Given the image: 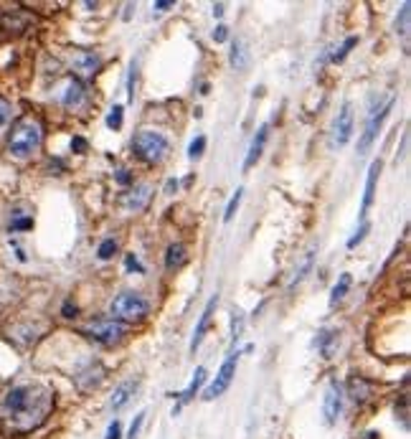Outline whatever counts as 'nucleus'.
I'll use <instances>...</instances> for the list:
<instances>
[{
	"mask_svg": "<svg viewBox=\"0 0 411 439\" xmlns=\"http://www.w3.org/2000/svg\"><path fill=\"white\" fill-rule=\"evenodd\" d=\"M51 412V393L43 386H13L3 399V417L13 432H31Z\"/></svg>",
	"mask_w": 411,
	"mask_h": 439,
	"instance_id": "nucleus-1",
	"label": "nucleus"
},
{
	"mask_svg": "<svg viewBox=\"0 0 411 439\" xmlns=\"http://www.w3.org/2000/svg\"><path fill=\"white\" fill-rule=\"evenodd\" d=\"M41 145V125L31 117H23L8 135V153L13 158H28Z\"/></svg>",
	"mask_w": 411,
	"mask_h": 439,
	"instance_id": "nucleus-2",
	"label": "nucleus"
},
{
	"mask_svg": "<svg viewBox=\"0 0 411 439\" xmlns=\"http://www.w3.org/2000/svg\"><path fill=\"white\" fill-rule=\"evenodd\" d=\"M133 150L145 160V163H160V160H166V155L170 153V145H168V140L160 133L142 130V133L135 135Z\"/></svg>",
	"mask_w": 411,
	"mask_h": 439,
	"instance_id": "nucleus-3",
	"label": "nucleus"
},
{
	"mask_svg": "<svg viewBox=\"0 0 411 439\" xmlns=\"http://www.w3.org/2000/svg\"><path fill=\"white\" fill-rule=\"evenodd\" d=\"M147 302L145 297H140L137 292H122L112 299L109 305V313L114 315V320L120 323H137V320H145L147 315Z\"/></svg>",
	"mask_w": 411,
	"mask_h": 439,
	"instance_id": "nucleus-4",
	"label": "nucleus"
},
{
	"mask_svg": "<svg viewBox=\"0 0 411 439\" xmlns=\"http://www.w3.org/2000/svg\"><path fill=\"white\" fill-rule=\"evenodd\" d=\"M236 363H239V351H231L229 356H226L224 363H221V368H219V373H216V379H213V384L203 391V399H206V401L219 399L221 393H224L226 389L231 386L234 376H236Z\"/></svg>",
	"mask_w": 411,
	"mask_h": 439,
	"instance_id": "nucleus-5",
	"label": "nucleus"
},
{
	"mask_svg": "<svg viewBox=\"0 0 411 439\" xmlns=\"http://www.w3.org/2000/svg\"><path fill=\"white\" fill-rule=\"evenodd\" d=\"M125 330H127L125 323H120V320H94V323H89V325L84 327V333L89 335V338L100 340L105 346H112V343L122 340Z\"/></svg>",
	"mask_w": 411,
	"mask_h": 439,
	"instance_id": "nucleus-6",
	"label": "nucleus"
},
{
	"mask_svg": "<svg viewBox=\"0 0 411 439\" xmlns=\"http://www.w3.org/2000/svg\"><path fill=\"white\" fill-rule=\"evenodd\" d=\"M391 107H393V97L389 102H386V104H381L378 109H373V112L368 114V122H365V133H363V137H361V142H358V150H361V153H365V150L371 147V142L376 140L378 130H381L384 120L389 117Z\"/></svg>",
	"mask_w": 411,
	"mask_h": 439,
	"instance_id": "nucleus-7",
	"label": "nucleus"
},
{
	"mask_svg": "<svg viewBox=\"0 0 411 439\" xmlns=\"http://www.w3.org/2000/svg\"><path fill=\"white\" fill-rule=\"evenodd\" d=\"M351 135H353V104L345 102L343 109L335 117V125H332V145L343 147L345 142L351 140Z\"/></svg>",
	"mask_w": 411,
	"mask_h": 439,
	"instance_id": "nucleus-8",
	"label": "nucleus"
},
{
	"mask_svg": "<svg viewBox=\"0 0 411 439\" xmlns=\"http://www.w3.org/2000/svg\"><path fill=\"white\" fill-rule=\"evenodd\" d=\"M343 412V389L332 381L330 386L325 389V399H323V414H325L328 424H335Z\"/></svg>",
	"mask_w": 411,
	"mask_h": 439,
	"instance_id": "nucleus-9",
	"label": "nucleus"
},
{
	"mask_svg": "<svg viewBox=\"0 0 411 439\" xmlns=\"http://www.w3.org/2000/svg\"><path fill=\"white\" fill-rule=\"evenodd\" d=\"M72 69L81 76H94V74L100 72V56L92 51H76L72 56Z\"/></svg>",
	"mask_w": 411,
	"mask_h": 439,
	"instance_id": "nucleus-10",
	"label": "nucleus"
},
{
	"mask_svg": "<svg viewBox=\"0 0 411 439\" xmlns=\"http://www.w3.org/2000/svg\"><path fill=\"white\" fill-rule=\"evenodd\" d=\"M378 173H381V160H373L371 168H368V178H365V196H363V206H361V219L365 221V213L371 208L373 198H376V183Z\"/></svg>",
	"mask_w": 411,
	"mask_h": 439,
	"instance_id": "nucleus-11",
	"label": "nucleus"
},
{
	"mask_svg": "<svg viewBox=\"0 0 411 439\" xmlns=\"http://www.w3.org/2000/svg\"><path fill=\"white\" fill-rule=\"evenodd\" d=\"M216 305H219V295H213V297L208 299L206 310L201 313L198 327H196V333H193V340H191V351H196V348L203 343V335H206V330H208V325H211V315H213V310H216Z\"/></svg>",
	"mask_w": 411,
	"mask_h": 439,
	"instance_id": "nucleus-12",
	"label": "nucleus"
},
{
	"mask_svg": "<svg viewBox=\"0 0 411 439\" xmlns=\"http://www.w3.org/2000/svg\"><path fill=\"white\" fill-rule=\"evenodd\" d=\"M267 135H269V125H262L257 130V135H254L252 145H249V153H246V160H244V170L254 168V163H257V160L262 158V150H264Z\"/></svg>",
	"mask_w": 411,
	"mask_h": 439,
	"instance_id": "nucleus-13",
	"label": "nucleus"
},
{
	"mask_svg": "<svg viewBox=\"0 0 411 439\" xmlns=\"http://www.w3.org/2000/svg\"><path fill=\"white\" fill-rule=\"evenodd\" d=\"M203 381H206V368L201 366V368H196V373H193V381L191 384H188V389L183 393H180V404L175 406V409H173V417H175V414L180 412V409H183V406L188 404V401L193 399V396H196V393H198V389L203 386Z\"/></svg>",
	"mask_w": 411,
	"mask_h": 439,
	"instance_id": "nucleus-14",
	"label": "nucleus"
},
{
	"mask_svg": "<svg viewBox=\"0 0 411 439\" xmlns=\"http://www.w3.org/2000/svg\"><path fill=\"white\" fill-rule=\"evenodd\" d=\"M137 381H125V384H120V386L114 389V393H112V399H109V406H112L114 412L117 409H122V406L127 404V401L133 399L135 396V391H137Z\"/></svg>",
	"mask_w": 411,
	"mask_h": 439,
	"instance_id": "nucleus-15",
	"label": "nucleus"
},
{
	"mask_svg": "<svg viewBox=\"0 0 411 439\" xmlns=\"http://www.w3.org/2000/svg\"><path fill=\"white\" fill-rule=\"evenodd\" d=\"M348 396H351L356 404H363V401L371 396V384H368L363 376H351V381H348Z\"/></svg>",
	"mask_w": 411,
	"mask_h": 439,
	"instance_id": "nucleus-16",
	"label": "nucleus"
},
{
	"mask_svg": "<svg viewBox=\"0 0 411 439\" xmlns=\"http://www.w3.org/2000/svg\"><path fill=\"white\" fill-rule=\"evenodd\" d=\"M150 191H153L150 186H137L135 191L127 194L125 206L130 208V211H142V208L147 206V201H150Z\"/></svg>",
	"mask_w": 411,
	"mask_h": 439,
	"instance_id": "nucleus-17",
	"label": "nucleus"
},
{
	"mask_svg": "<svg viewBox=\"0 0 411 439\" xmlns=\"http://www.w3.org/2000/svg\"><path fill=\"white\" fill-rule=\"evenodd\" d=\"M84 102V87H81L79 81H69L67 92L61 94V104L74 109V107H79Z\"/></svg>",
	"mask_w": 411,
	"mask_h": 439,
	"instance_id": "nucleus-18",
	"label": "nucleus"
},
{
	"mask_svg": "<svg viewBox=\"0 0 411 439\" xmlns=\"http://www.w3.org/2000/svg\"><path fill=\"white\" fill-rule=\"evenodd\" d=\"M186 264V246L183 244H170L166 252V266L168 269H178Z\"/></svg>",
	"mask_w": 411,
	"mask_h": 439,
	"instance_id": "nucleus-19",
	"label": "nucleus"
},
{
	"mask_svg": "<svg viewBox=\"0 0 411 439\" xmlns=\"http://www.w3.org/2000/svg\"><path fill=\"white\" fill-rule=\"evenodd\" d=\"M351 274L345 272V274H340V280L335 282V287H332V292H330V305H338L340 299L348 295V290H351Z\"/></svg>",
	"mask_w": 411,
	"mask_h": 439,
	"instance_id": "nucleus-20",
	"label": "nucleus"
},
{
	"mask_svg": "<svg viewBox=\"0 0 411 439\" xmlns=\"http://www.w3.org/2000/svg\"><path fill=\"white\" fill-rule=\"evenodd\" d=\"M246 64H249V53L244 48V41H236L231 46V67L241 72V69H246Z\"/></svg>",
	"mask_w": 411,
	"mask_h": 439,
	"instance_id": "nucleus-21",
	"label": "nucleus"
},
{
	"mask_svg": "<svg viewBox=\"0 0 411 439\" xmlns=\"http://www.w3.org/2000/svg\"><path fill=\"white\" fill-rule=\"evenodd\" d=\"M409 3H404L401 6V11H398V18H396V34L406 36L409 34Z\"/></svg>",
	"mask_w": 411,
	"mask_h": 439,
	"instance_id": "nucleus-22",
	"label": "nucleus"
},
{
	"mask_svg": "<svg viewBox=\"0 0 411 439\" xmlns=\"http://www.w3.org/2000/svg\"><path fill=\"white\" fill-rule=\"evenodd\" d=\"M312 257H315V252H312V249H310V252L305 254V259H302V264H299V269H297V272H295V280H292V287L297 285V282H302V280H305V274L310 272V266H312Z\"/></svg>",
	"mask_w": 411,
	"mask_h": 439,
	"instance_id": "nucleus-23",
	"label": "nucleus"
},
{
	"mask_svg": "<svg viewBox=\"0 0 411 439\" xmlns=\"http://www.w3.org/2000/svg\"><path fill=\"white\" fill-rule=\"evenodd\" d=\"M122 104H114L112 109H109V117H107V127H112V130H120L122 127Z\"/></svg>",
	"mask_w": 411,
	"mask_h": 439,
	"instance_id": "nucleus-24",
	"label": "nucleus"
},
{
	"mask_svg": "<svg viewBox=\"0 0 411 439\" xmlns=\"http://www.w3.org/2000/svg\"><path fill=\"white\" fill-rule=\"evenodd\" d=\"M356 43H358V36H348V39H345V43H343V46H340L338 51L332 53V61H343L345 56H348V51H351V48L356 46Z\"/></svg>",
	"mask_w": 411,
	"mask_h": 439,
	"instance_id": "nucleus-25",
	"label": "nucleus"
},
{
	"mask_svg": "<svg viewBox=\"0 0 411 439\" xmlns=\"http://www.w3.org/2000/svg\"><path fill=\"white\" fill-rule=\"evenodd\" d=\"M241 196H244V191H241V188L231 196V201H229V206H226L224 221H231V219H234V213H236V208H239V203H241Z\"/></svg>",
	"mask_w": 411,
	"mask_h": 439,
	"instance_id": "nucleus-26",
	"label": "nucleus"
},
{
	"mask_svg": "<svg viewBox=\"0 0 411 439\" xmlns=\"http://www.w3.org/2000/svg\"><path fill=\"white\" fill-rule=\"evenodd\" d=\"M114 252H117V241H114V239H105L100 244V252H97V254H100V259H109Z\"/></svg>",
	"mask_w": 411,
	"mask_h": 439,
	"instance_id": "nucleus-27",
	"label": "nucleus"
},
{
	"mask_svg": "<svg viewBox=\"0 0 411 439\" xmlns=\"http://www.w3.org/2000/svg\"><path fill=\"white\" fill-rule=\"evenodd\" d=\"M203 147H206V137L198 135V137L191 142V147H188V155H191V158H201V155H203Z\"/></svg>",
	"mask_w": 411,
	"mask_h": 439,
	"instance_id": "nucleus-28",
	"label": "nucleus"
},
{
	"mask_svg": "<svg viewBox=\"0 0 411 439\" xmlns=\"http://www.w3.org/2000/svg\"><path fill=\"white\" fill-rule=\"evenodd\" d=\"M142 421H145V412H140L137 417H135L133 426H130V434H127V439H137L140 429H142Z\"/></svg>",
	"mask_w": 411,
	"mask_h": 439,
	"instance_id": "nucleus-29",
	"label": "nucleus"
},
{
	"mask_svg": "<svg viewBox=\"0 0 411 439\" xmlns=\"http://www.w3.org/2000/svg\"><path fill=\"white\" fill-rule=\"evenodd\" d=\"M105 439H122V424L117 419L112 421V424L107 426V437Z\"/></svg>",
	"mask_w": 411,
	"mask_h": 439,
	"instance_id": "nucleus-30",
	"label": "nucleus"
},
{
	"mask_svg": "<svg viewBox=\"0 0 411 439\" xmlns=\"http://www.w3.org/2000/svg\"><path fill=\"white\" fill-rule=\"evenodd\" d=\"M368 229H371V227H368V221H363V224H361V229H358V231H356V236H353V239L348 241V246H351V249H353V246H356V244H361V241H363V236H365V231H368Z\"/></svg>",
	"mask_w": 411,
	"mask_h": 439,
	"instance_id": "nucleus-31",
	"label": "nucleus"
},
{
	"mask_svg": "<svg viewBox=\"0 0 411 439\" xmlns=\"http://www.w3.org/2000/svg\"><path fill=\"white\" fill-rule=\"evenodd\" d=\"M11 120V104L6 100H0V125H6Z\"/></svg>",
	"mask_w": 411,
	"mask_h": 439,
	"instance_id": "nucleus-32",
	"label": "nucleus"
},
{
	"mask_svg": "<svg viewBox=\"0 0 411 439\" xmlns=\"http://www.w3.org/2000/svg\"><path fill=\"white\" fill-rule=\"evenodd\" d=\"M34 227V221L31 219H18V221H13V224H11V229H13V231H26V229H31Z\"/></svg>",
	"mask_w": 411,
	"mask_h": 439,
	"instance_id": "nucleus-33",
	"label": "nucleus"
},
{
	"mask_svg": "<svg viewBox=\"0 0 411 439\" xmlns=\"http://www.w3.org/2000/svg\"><path fill=\"white\" fill-rule=\"evenodd\" d=\"M226 36H229V28H226V26H216V31H213V41H216V43H224Z\"/></svg>",
	"mask_w": 411,
	"mask_h": 439,
	"instance_id": "nucleus-34",
	"label": "nucleus"
},
{
	"mask_svg": "<svg viewBox=\"0 0 411 439\" xmlns=\"http://www.w3.org/2000/svg\"><path fill=\"white\" fill-rule=\"evenodd\" d=\"M72 150H76V153H84V150H86V140H81V137H74V140H72Z\"/></svg>",
	"mask_w": 411,
	"mask_h": 439,
	"instance_id": "nucleus-35",
	"label": "nucleus"
},
{
	"mask_svg": "<svg viewBox=\"0 0 411 439\" xmlns=\"http://www.w3.org/2000/svg\"><path fill=\"white\" fill-rule=\"evenodd\" d=\"M127 269H137V272H142V264H140V262L135 259L133 254H130V257H127Z\"/></svg>",
	"mask_w": 411,
	"mask_h": 439,
	"instance_id": "nucleus-36",
	"label": "nucleus"
},
{
	"mask_svg": "<svg viewBox=\"0 0 411 439\" xmlns=\"http://www.w3.org/2000/svg\"><path fill=\"white\" fill-rule=\"evenodd\" d=\"M130 173H127V170H120V173H117V183H122V186H127V183H130Z\"/></svg>",
	"mask_w": 411,
	"mask_h": 439,
	"instance_id": "nucleus-37",
	"label": "nucleus"
},
{
	"mask_svg": "<svg viewBox=\"0 0 411 439\" xmlns=\"http://www.w3.org/2000/svg\"><path fill=\"white\" fill-rule=\"evenodd\" d=\"M173 191H178V180H168L166 183V194H173Z\"/></svg>",
	"mask_w": 411,
	"mask_h": 439,
	"instance_id": "nucleus-38",
	"label": "nucleus"
},
{
	"mask_svg": "<svg viewBox=\"0 0 411 439\" xmlns=\"http://www.w3.org/2000/svg\"><path fill=\"white\" fill-rule=\"evenodd\" d=\"M173 3L170 0H158V3H155V8H158V11H166V8H170Z\"/></svg>",
	"mask_w": 411,
	"mask_h": 439,
	"instance_id": "nucleus-39",
	"label": "nucleus"
},
{
	"mask_svg": "<svg viewBox=\"0 0 411 439\" xmlns=\"http://www.w3.org/2000/svg\"><path fill=\"white\" fill-rule=\"evenodd\" d=\"M213 15H216V18L224 15V3H216V6H213Z\"/></svg>",
	"mask_w": 411,
	"mask_h": 439,
	"instance_id": "nucleus-40",
	"label": "nucleus"
},
{
	"mask_svg": "<svg viewBox=\"0 0 411 439\" xmlns=\"http://www.w3.org/2000/svg\"><path fill=\"white\" fill-rule=\"evenodd\" d=\"M64 315H67V318H74V315H76V307H72V305H64Z\"/></svg>",
	"mask_w": 411,
	"mask_h": 439,
	"instance_id": "nucleus-41",
	"label": "nucleus"
},
{
	"mask_svg": "<svg viewBox=\"0 0 411 439\" xmlns=\"http://www.w3.org/2000/svg\"><path fill=\"white\" fill-rule=\"evenodd\" d=\"M365 437H368V439H378V434H376V432H368Z\"/></svg>",
	"mask_w": 411,
	"mask_h": 439,
	"instance_id": "nucleus-42",
	"label": "nucleus"
}]
</instances>
